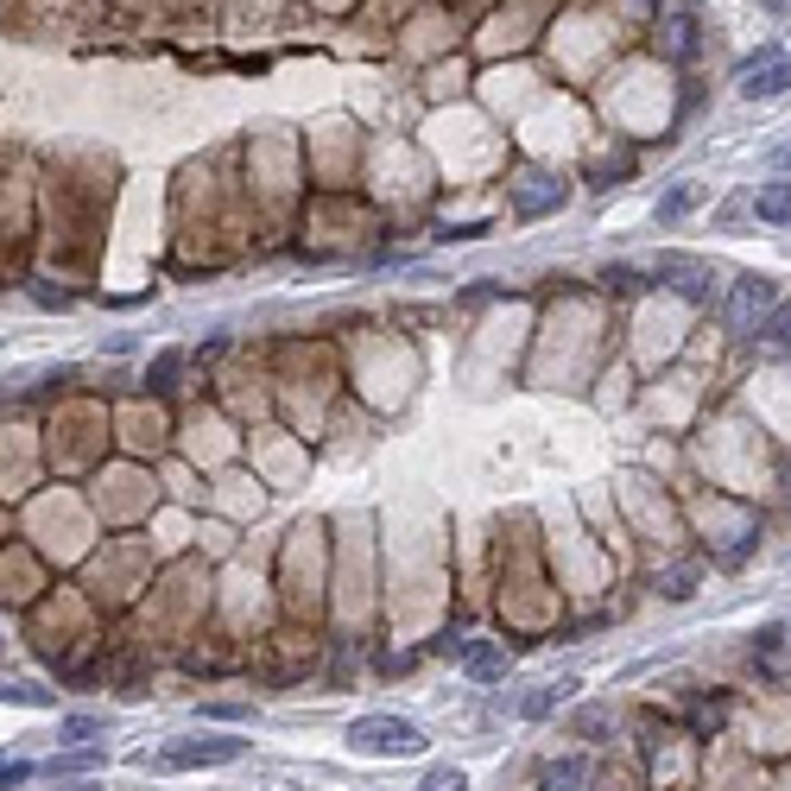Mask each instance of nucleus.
Returning <instances> with one entry per match:
<instances>
[{"instance_id":"f03ea898","label":"nucleus","mask_w":791,"mask_h":791,"mask_svg":"<svg viewBox=\"0 0 791 791\" xmlns=\"http://www.w3.org/2000/svg\"><path fill=\"white\" fill-rule=\"evenodd\" d=\"M349 748L374 759H405V754H425V728L405 716H355L349 721Z\"/></svg>"},{"instance_id":"7ed1b4c3","label":"nucleus","mask_w":791,"mask_h":791,"mask_svg":"<svg viewBox=\"0 0 791 791\" xmlns=\"http://www.w3.org/2000/svg\"><path fill=\"white\" fill-rule=\"evenodd\" d=\"M646 273H652V286H671L678 298H690V304H710V298H716V266L696 260V253H658Z\"/></svg>"},{"instance_id":"f3484780","label":"nucleus","mask_w":791,"mask_h":791,"mask_svg":"<svg viewBox=\"0 0 791 791\" xmlns=\"http://www.w3.org/2000/svg\"><path fill=\"white\" fill-rule=\"evenodd\" d=\"M759 336H766V342H779V349H791V298H779V304L766 311V324H759Z\"/></svg>"},{"instance_id":"5701e85b","label":"nucleus","mask_w":791,"mask_h":791,"mask_svg":"<svg viewBox=\"0 0 791 791\" xmlns=\"http://www.w3.org/2000/svg\"><path fill=\"white\" fill-rule=\"evenodd\" d=\"M779 165H791V146H786V152H779Z\"/></svg>"},{"instance_id":"0eeeda50","label":"nucleus","mask_w":791,"mask_h":791,"mask_svg":"<svg viewBox=\"0 0 791 791\" xmlns=\"http://www.w3.org/2000/svg\"><path fill=\"white\" fill-rule=\"evenodd\" d=\"M463 671L468 678H481V683H494V678H506V652L494 646V640H463Z\"/></svg>"},{"instance_id":"f8f14e48","label":"nucleus","mask_w":791,"mask_h":791,"mask_svg":"<svg viewBox=\"0 0 791 791\" xmlns=\"http://www.w3.org/2000/svg\"><path fill=\"white\" fill-rule=\"evenodd\" d=\"M102 748H76V754H58V759H45V779H76V773H96L102 766Z\"/></svg>"},{"instance_id":"9b49d317","label":"nucleus","mask_w":791,"mask_h":791,"mask_svg":"<svg viewBox=\"0 0 791 791\" xmlns=\"http://www.w3.org/2000/svg\"><path fill=\"white\" fill-rule=\"evenodd\" d=\"M754 216H759V222H773V228H786V222H791V184H759Z\"/></svg>"},{"instance_id":"20e7f679","label":"nucleus","mask_w":791,"mask_h":791,"mask_svg":"<svg viewBox=\"0 0 791 791\" xmlns=\"http://www.w3.org/2000/svg\"><path fill=\"white\" fill-rule=\"evenodd\" d=\"M779 304V286L766 279V273H741L734 286H728V304H721V317H728V329L734 336H748V329L766 324V311Z\"/></svg>"},{"instance_id":"f257e3e1","label":"nucleus","mask_w":791,"mask_h":791,"mask_svg":"<svg viewBox=\"0 0 791 791\" xmlns=\"http://www.w3.org/2000/svg\"><path fill=\"white\" fill-rule=\"evenodd\" d=\"M248 754L241 734H184L159 754H140V766H159V773H197V766H235Z\"/></svg>"},{"instance_id":"412c9836","label":"nucleus","mask_w":791,"mask_h":791,"mask_svg":"<svg viewBox=\"0 0 791 791\" xmlns=\"http://www.w3.org/2000/svg\"><path fill=\"white\" fill-rule=\"evenodd\" d=\"M690 582H696V570H665V576H658V589H665L671 602H678V595H690Z\"/></svg>"},{"instance_id":"ddd939ff","label":"nucleus","mask_w":791,"mask_h":791,"mask_svg":"<svg viewBox=\"0 0 791 791\" xmlns=\"http://www.w3.org/2000/svg\"><path fill=\"white\" fill-rule=\"evenodd\" d=\"M658 51H665V58H690V51H696V20L678 13V20L665 26V38H658Z\"/></svg>"},{"instance_id":"423d86ee","label":"nucleus","mask_w":791,"mask_h":791,"mask_svg":"<svg viewBox=\"0 0 791 791\" xmlns=\"http://www.w3.org/2000/svg\"><path fill=\"white\" fill-rule=\"evenodd\" d=\"M576 690H582V683H576V678L539 683V690H532V696H519V703H513V710H519V716H526V721H544V716H557V710H564V703H570Z\"/></svg>"},{"instance_id":"9d476101","label":"nucleus","mask_w":791,"mask_h":791,"mask_svg":"<svg viewBox=\"0 0 791 791\" xmlns=\"http://www.w3.org/2000/svg\"><path fill=\"white\" fill-rule=\"evenodd\" d=\"M696 203H703V184H671V190L658 197V210H652V216H658V228H671V222H683Z\"/></svg>"},{"instance_id":"a211bd4d","label":"nucleus","mask_w":791,"mask_h":791,"mask_svg":"<svg viewBox=\"0 0 791 791\" xmlns=\"http://www.w3.org/2000/svg\"><path fill=\"white\" fill-rule=\"evenodd\" d=\"M0 696L7 703H26V710H51V690H38V683H7Z\"/></svg>"},{"instance_id":"6e6552de","label":"nucleus","mask_w":791,"mask_h":791,"mask_svg":"<svg viewBox=\"0 0 791 791\" xmlns=\"http://www.w3.org/2000/svg\"><path fill=\"white\" fill-rule=\"evenodd\" d=\"M589 786V759L564 754V759H544L539 766V791H582Z\"/></svg>"},{"instance_id":"6ab92c4d","label":"nucleus","mask_w":791,"mask_h":791,"mask_svg":"<svg viewBox=\"0 0 791 791\" xmlns=\"http://www.w3.org/2000/svg\"><path fill=\"white\" fill-rule=\"evenodd\" d=\"M418 791H468V779L456 773V766H437V773H425V786Z\"/></svg>"},{"instance_id":"dca6fc26","label":"nucleus","mask_w":791,"mask_h":791,"mask_svg":"<svg viewBox=\"0 0 791 791\" xmlns=\"http://www.w3.org/2000/svg\"><path fill=\"white\" fill-rule=\"evenodd\" d=\"M71 748H102L96 734H102V716H64V728H58Z\"/></svg>"},{"instance_id":"aec40b11","label":"nucleus","mask_w":791,"mask_h":791,"mask_svg":"<svg viewBox=\"0 0 791 791\" xmlns=\"http://www.w3.org/2000/svg\"><path fill=\"white\" fill-rule=\"evenodd\" d=\"M38 766L33 759H0V791H13V786H26V779H33Z\"/></svg>"},{"instance_id":"4be33fe9","label":"nucleus","mask_w":791,"mask_h":791,"mask_svg":"<svg viewBox=\"0 0 791 791\" xmlns=\"http://www.w3.org/2000/svg\"><path fill=\"white\" fill-rule=\"evenodd\" d=\"M58 791H102L96 779H76V786H58Z\"/></svg>"},{"instance_id":"4468645a","label":"nucleus","mask_w":791,"mask_h":791,"mask_svg":"<svg viewBox=\"0 0 791 791\" xmlns=\"http://www.w3.org/2000/svg\"><path fill=\"white\" fill-rule=\"evenodd\" d=\"M146 387H152L159 399H165V393H178V349H165V355L146 367Z\"/></svg>"},{"instance_id":"39448f33","label":"nucleus","mask_w":791,"mask_h":791,"mask_svg":"<svg viewBox=\"0 0 791 791\" xmlns=\"http://www.w3.org/2000/svg\"><path fill=\"white\" fill-rule=\"evenodd\" d=\"M734 89H741L748 102H766V96H786V89H791V51H779V45H766L759 58H748V64L734 71Z\"/></svg>"},{"instance_id":"1a4fd4ad","label":"nucleus","mask_w":791,"mask_h":791,"mask_svg":"<svg viewBox=\"0 0 791 791\" xmlns=\"http://www.w3.org/2000/svg\"><path fill=\"white\" fill-rule=\"evenodd\" d=\"M513 203H519L526 216H539V210H551V203H564V184H551L544 172H526V178L513 184Z\"/></svg>"},{"instance_id":"2eb2a0df","label":"nucleus","mask_w":791,"mask_h":791,"mask_svg":"<svg viewBox=\"0 0 791 791\" xmlns=\"http://www.w3.org/2000/svg\"><path fill=\"white\" fill-rule=\"evenodd\" d=\"M602 286H614L620 298H633V291L652 286V273H646V266H608V273H602Z\"/></svg>"}]
</instances>
